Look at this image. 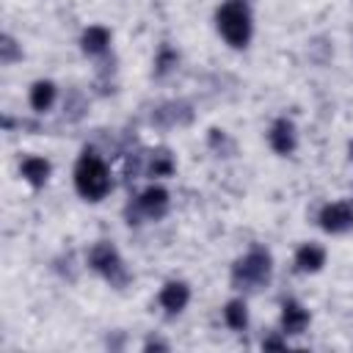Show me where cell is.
<instances>
[{
    "instance_id": "obj_1",
    "label": "cell",
    "mask_w": 353,
    "mask_h": 353,
    "mask_svg": "<svg viewBox=\"0 0 353 353\" xmlns=\"http://www.w3.org/2000/svg\"><path fill=\"white\" fill-rule=\"evenodd\" d=\"M74 188L83 199L88 201H99L108 190H110V176L105 163L99 160V154L94 149H85L74 165Z\"/></svg>"
},
{
    "instance_id": "obj_2",
    "label": "cell",
    "mask_w": 353,
    "mask_h": 353,
    "mask_svg": "<svg viewBox=\"0 0 353 353\" xmlns=\"http://www.w3.org/2000/svg\"><path fill=\"white\" fill-rule=\"evenodd\" d=\"M218 30L232 47H245L251 39V14L243 0H229L218 8Z\"/></svg>"
},
{
    "instance_id": "obj_3",
    "label": "cell",
    "mask_w": 353,
    "mask_h": 353,
    "mask_svg": "<svg viewBox=\"0 0 353 353\" xmlns=\"http://www.w3.org/2000/svg\"><path fill=\"white\" fill-rule=\"evenodd\" d=\"M270 254L265 248H254L248 251L232 270V281L240 290H256L259 284H265L270 279Z\"/></svg>"
},
{
    "instance_id": "obj_4",
    "label": "cell",
    "mask_w": 353,
    "mask_h": 353,
    "mask_svg": "<svg viewBox=\"0 0 353 353\" xmlns=\"http://www.w3.org/2000/svg\"><path fill=\"white\" fill-rule=\"evenodd\" d=\"M88 265H91L97 273H102V276L110 281V287H124V284L130 281V273L124 270V262H121L119 251H116L110 243H97V245L88 251Z\"/></svg>"
},
{
    "instance_id": "obj_5",
    "label": "cell",
    "mask_w": 353,
    "mask_h": 353,
    "mask_svg": "<svg viewBox=\"0 0 353 353\" xmlns=\"http://www.w3.org/2000/svg\"><path fill=\"white\" fill-rule=\"evenodd\" d=\"M165 207H168V193H165L163 188L152 185V188H146V190L138 196V201H135V215H130V223H138V215L160 218V215L165 212Z\"/></svg>"
},
{
    "instance_id": "obj_6",
    "label": "cell",
    "mask_w": 353,
    "mask_h": 353,
    "mask_svg": "<svg viewBox=\"0 0 353 353\" xmlns=\"http://www.w3.org/2000/svg\"><path fill=\"white\" fill-rule=\"evenodd\" d=\"M320 226L325 232H345V229H350L353 226V207L347 201H334V204L323 207Z\"/></svg>"
},
{
    "instance_id": "obj_7",
    "label": "cell",
    "mask_w": 353,
    "mask_h": 353,
    "mask_svg": "<svg viewBox=\"0 0 353 353\" xmlns=\"http://www.w3.org/2000/svg\"><path fill=\"white\" fill-rule=\"evenodd\" d=\"M193 110L188 102H165L152 113V124L157 127H179V124H190Z\"/></svg>"
},
{
    "instance_id": "obj_8",
    "label": "cell",
    "mask_w": 353,
    "mask_h": 353,
    "mask_svg": "<svg viewBox=\"0 0 353 353\" xmlns=\"http://www.w3.org/2000/svg\"><path fill=\"white\" fill-rule=\"evenodd\" d=\"M188 298H190V290H188V284L185 281H168L163 290H160V306L165 309V312H182L185 309V303H188Z\"/></svg>"
},
{
    "instance_id": "obj_9",
    "label": "cell",
    "mask_w": 353,
    "mask_h": 353,
    "mask_svg": "<svg viewBox=\"0 0 353 353\" xmlns=\"http://www.w3.org/2000/svg\"><path fill=\"white\" fill-rule=\"evenodd\" d=\"M270 146L279 152V154H290L292 149H295V127H292V121H287V119H279L273 127H270Z\"/></svg>"
},
{
    "instance_id": "obj_10",
    "label": "cell",
    "mask_w": 353,
    "mask_h": 353,
    "mask_svg": "<svg viewBox=\"0 0 353 353\" xmlns=\"http://www.w3.org/2000/svg\"><path fill=\"white\" fill-rule=\"evenodd\" d=\"M306 325H309V312L301 303L287 301L284 303V312H281V328H284V334H303Z\"/></svg>"
},
{
    "instance_id": "obj_11",
    "label": "cell",
    "mask_w": 353,
    "mask_h": 353,
    "mask_svg": "<svg viewBox=\"0 0 353 353\" xmlns=\"http://www.w3.org/2000/svg\"><path fill=\"white\" fill-rule=\"evenodd\" d=\"M323 262H325V251L320 245H312V243L298 248V254H295V265L301 273H314L323 268Z\"/></svg>"
},
{
    "instance_id": "obj_12",
    "label": "cell",
    "mask_w": 353,
    "mask_h": 353,
    "mask_svg": "<svg viewBox=\"0 0 353 353\" xmlns=\"http://www.w3.org/2000/svg\"><path fill=\"white\" fill-rule=\"evenodd\" d=\"M22 176L33 185V188H41L50 176V163L44 157H25L22 160Z\"/></svg>"
},
{
    "instance_id": "obj_13",
    "label": "cell",
    "mask_w": 353,
    "mask_h": 353,
    "mask_svg": "<svg viewBox=\"0 0 353 353\" xmlns=\"http://www.w3.org/2000/svg\"><path fill=\"white\" fill-rule=\"evenodd\" d=\"M108 44H110V33H108V28H102V25H91V28L83 33V52H88V55L105 52Z\"/></svg>"
},
{
    "instance_id": "obj_14",
    "label": "cell",
    "mask_w": 353,
    "mask_h": 353,
    "mask_svg": "<svg viewBox=\"0 0 353 353\" xmlns=\"http://www.w3.org/2000/svg\"><path fill=\"white\" fill-rule=\"evenodd\" d=\"M52 99H55V85L50 80L33 83V88H30V105H33V110H47L52 105Z\"/></svg>"
},
{
    "instance_id": "obj_15",
    "label": "cell",
    "mask_w": 353,
    "mask_h": 353,
    "mask_svg": "<svg viewBox=\"0 0 353 353\" xmlns=\"http://www.w3.org/2000/svg\"><path fill=\"white\" fill-rule=\"evenodd\" d=\"M146 171H149V176H171L174 174V157H171V152L168 149L152 152Z\"/></svg>"
},
{
    "instance_id": "obj_16",
    "label": "cell",
    "mask_w": 353,
    "mask_h": 353,
    "mask_svg": "<svg viewBox=\"0 0 353 353\" xmlns=\"http://www.w3.org/2000/svg\"><path fill=\"white\" fill-rule=\"evenodd\" d=\"M85 97L77 91V88H69V94H66V99H63V116L69 119V121H77V119H83V113H85Z\"/></svg>"
},
{
    "instance_id": "obj_17",
    "label": "cell",
    "mask_w": 353,
    "mask_h": 353,
    "mask_svg": "<svg viewBox=\"0 0 353 353\" xmlns=\"http://www.w3.org/2000/svg\"><path fill=\"white\" fill-rule=\"evenodd\" d=\"M223 317H226V323L232 325V328H245V323H248V312H245V303L243 301H229L226 303V309H223Z\"/></svg>"
},
{
    "instance_id": "obj_18",
    "label": "cell",
    "mask_w": 353,
    "mask_h": 353,
    "mask_svg": "<svg viewBox=\"0 0 353 353\" xmlns=\"http://www.w3.org/2000/svg\"><path fill=\"white\" fill-rule=\"evenodd\" d=\"M176 63H179V55H176L168 44H163V47H160V52H157V58H154V74H157V77H163V74H168Z\"/></svg>"
},
{
    "instance_id": "obj_19",
    "label": "cell",
    "mask_w": 353,
    "mask_h": 353,
    "mask_svg": "<svg viewBox=\"0 0 353 353\" xmlns=\"http://www.w3.org/2000/svg\"><path fill=\"white\" fill-rule=\"evenodd\" d=\"M210 146H212L218 154H223V157H229V154L234 152V143H232L229 135H226L223 130H218V127L210 130Z\"/></svg>"
},
{
    "instance_id": "obj_20",
    "label": "cell",
    "mask_w": 353,
    "mask_h": 353,
    "mask_svg": "<svg viewBox=\"0 0 353 353\" xmlns=\"http://www.w3.org/2000/svg\"><path fill=\"white\" fill-rule=\"evenodd\" d=\"M17 58H22V50L17 47V41L11 39V36H3L0 39V63H14Z\"/></svg>"
},
{
    "instance_id": "obj_21",
    "label": "cell",
    "mask_w": 353,
    "mask_h": 353,
    "mask_svg": "<svg viewBox=\"0 0 353 353\" xmlns=\"http://www.w3.org/2000/svg\"><path fill=\"white\" fill-rule=\"evenodd\" d=\"M143 350H168V345L160 342V339H149V342L143 345Z\"/></svg>"
},
{
    "instance_id": "obj_22",
    "label": "cell",
    "mask_w": 353,
    "mask_h": 353,
    "mask_svg": "<svg viewBox=\"0 0 353 353\" xmlns=\"http://www.w3.org/2000/svg\"><path fill=\"white\" fill-rule=\"evenodd\" d=\"M262 345H265V347H276V350H281V347H287V345H284V342H281L279 336H268V339H265Z\"/></svg>"
},
{
    "instance_id": "obj_23",
    "label": "cell",
    "mask_w": 353,
    "mask_h": 353,
    "mask_svg": "<svg viewBox=\"0 0 353 353\" xmlns=\"http://www.w3.org/2000/svg\"><path fill=\"white\" fill-rule=\"evenodd\" d=\"M347 152H350V160H353V141H350V146H347Z\"/></svg>"
}]
</instances>
